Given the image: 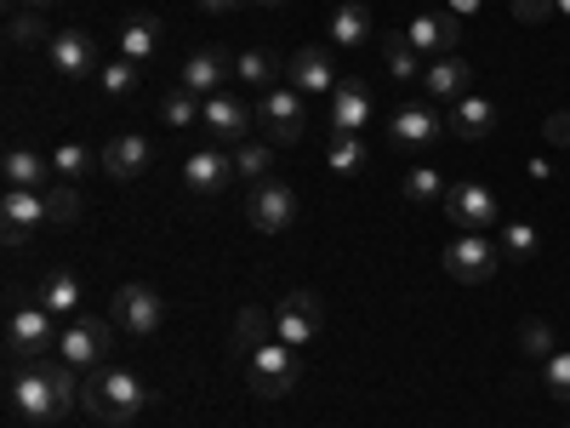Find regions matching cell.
Instances as JSON below:
<instances>
[{"label": "cell", "mask_w": 570, "mask_h": 428, "mask_svg": "<svg viewBox=\"0 0 570 428\" xmlns=\"http://www.w3.org/2000/svg\"><path fill=\"white\" fill-rule=\"evenodd\" d=\"M445 126H451L462 143H480V137L497 126V104H491V98H462V104L451 109V120H445Z\"/></svg>", "instance_id": "4316f807"}, {"label": "cell", "mask_w": 570, "mask_h": 428, "mask_svg": "<svg viewBox=\"0 0 570 428\" xmlns=\"http://www.w3.org/2000/svg\"><path fill=\"white\" fill-rule=\"evenodd\" d=\"M257 7H292V0H257Z\"/></svg>", "instance_id": "7dc6e473"}, {"label": "cell", "mask_w": 570, "mask_h": 428, "mask_svg": "<svg viewBox=\"0 0 570 428\" xmlns=\"http://www.w3.org/2000/svg\"><path fill=\"white\" fill-rule=\"evenodd\" d=\"M297 377H303V360H297L292 343H279V338H268L263 349L246 354V389L257 400H285L297 389Z\"/></svg>", "instance_id": "3957f363"}, {"label": "cell", "mask_w": 570, "mask_h": 428, "mask_svg": "<svg viewBox=\"0 0 570 428\" xmlns=\"http://www.w3.org/2000/svg\"><path fill=\"white\" fill-rule=\"evenodd\" d=\"M274 338V309H240V320H234V354H252Z\"/></svg>", "instance_id": "83f0119b"}, {"label": "cell", "mask_w": 570, "mask_h": 428, "mask_svg": "<svg viewBox=\"0 0 570 428\" xmlns=\"http://www.w3.org/2000/svg\"><path fill=\"white\" fill-rule=\"evenodd\" d=\"M519 343H525V354H553V331L542 325V320H525V325H519Z\"/></svg>", "instance_id": "60d3db41"}, {"label": "cell", "mask_w": 570, "mask_h": 428, "mask_svg": "<svg viewBox=\"0 0 570 428\" xmlns=\"http://www.w3.org/2000/svg\"><path fill=\"white\" fill-rule=\"evenodd\" d=\"M142 406H149V383L137 371H120V366H98L80 389V411L104 428H126Z\"/></svg>", "instance_id": "7a4b0ae2"}, {"label": "cell", "mask_w": 570, "mask_h": 428, "mask_svg": "<svg viewBox=\"0 0 570 428\" xmlns=\"http://www.w3.org/2000/svg\"><path fill=\"white\" fill-rule=\"evenodd\" d=\"M445 217H451L462 234H485V228L497 223V195H491L485 183L462 177V183H451V195H445Z\"/></svg>", "instance_id": "7c38bea8"}, {"label": "cell", "mask_w": 570, "mask_h": 428, "mask_svg": "<svg viewBox=\"0 0 570 428\" xmlns=\"http://www.w3.org/2000/svg\"><path fill=\"white\" fill-rule=\"evenodd\" d=\"M234 177H240V172H234V155H223V149H195L183 160V188H188V195H200V201L223 195Z\"/></svg>", "instance_id": "2e32d148"}, {"label": "cell", "mask_w": 570, "mask_h": 428, "mask_svg": "<svg viewBox=\"0 0 570 428\" xmlns=\"http://www.w3.org/2000/svg\"><path fill=\"white\" fill-rule=\"evenodd\" d=\"M7 7H12V12H46L52 0H7Z\"/></svg>", "instance_id": "f6af8a7d"}, {"label": "cell", "mask_w": 570, "mask_h": 428, "mask_svg": "<svg viewBox=\"0 0 570 428\" xmlns=\"http://www.w3.org/2000/svg\"><path fill=\"white\" fill-rule=\"evenodd\" d=\"M200 126L217 137V143H252V126H257V109L252 104H240L234 91H217V98H206V109H200Z\"/></svg>", "instance_id": "4fadbf2b"}, {"label": "cell", "mask_w": 570, "mask_h": 428, "mask_svg": "<svg viewBox=\"0 0 570 428\" xmlns=\"http://www.w3.org/2000/svg\"><path fill=\"white\" fill-rule=\"evenodd\" d=\"M115 343V320H98V314H75L63 320V338H58V360L75 366V371H98L104 354Z\"/></svg>", "instance_id": "8992f818"}, {"label": "cell", "mask_w": 570, "mask_h": 428, "mask_svg": "<svg viewBox=\"0 0 570 428\" xmlns=\"http://www.w3.org/2000/svg\"><path fill=\"white\" fill-rule=\"evenodd\" d=\"M400 195H405V206H440L445 195H451V188H445V172L440 166H411L405 177H400Z\"/></svg>", "instance_id": "d4e9b609"}, {"label": "cell", "mask_w": 570, "mask_h": 428, "mask_svg": "<svg viewBox=\"0 0 570 428\" xmlns=\"http://www.w3.org/2000/svg\"><path fill=\"white\" fill-rule=\"evenodd\" d=\"M166 46V23L155 18V12H131L126 23H120V58H131V64H149L155 52Z\"/></svg>", "instance_id": "7402d4cb"}, {"label": "cell", "mask_w": 570, "mask_h": 428, "mask_svg": "<svg viewBox=\"0 0 570 428\" xmlns=\"http://www.w3.org/2000/svg\"><path fill=\"white\" fill-rule=\"evenodd\" d=\"M542 389L570 406V354H548V360H542Z\"/></svg>", "instance_id": "74e56055"}, {"label": "cell", "mask_w": 570, "mask_h": 428, "mask_svg": "<svg viewBox=\"0 0 570 428\" xmlns=\"http://www.w3.org/2000/svg\"><path fill=\"white\" fill-rule=\"evenodd\" d=\"M0 177H7V188H40L46 177H52V160H40L35 149H12L0 155Z\"/></svg>", "instance_id": "cb8c5ba5"}, {"label": "cell", "mask_w": 570, "mask_h": 428, "mask_svg": "<svg viewBox=\"0 0 570 428\" xmlns=\"http://www.w3.org/2000/svg\"><path fill=\"white\" fill-rule=\"evenodd\" d=\"M109 320L115 331H126V338H155V331L166 325V298L155 292V285H142V280H126L120 292L109 298Z\"/></svg>", "instance_id": "277c9868"}, {"label": "cell", "mask_w": 570, "mask_h": 428, "mask_svg": "<svg viewBox=\"0 0 570 428\" xmlns=\"http://www.w3.org/2000/svg\"><path fill=\"white\" fill-rule=\"evenodd\" d=\"M228 69H234V58L223 52V46H195V52L183 58V75H177V86H188L195 98H217V91H223V80H228Z\"/></svg>", "instance_id": "e0dca14e"}, {"label": "cell", "mask_w": 570, "mask_h": 428, "mask_svg": "<svg viewBox=\"0 0 570 428\" xmlns=\"http://www.w3.org/2000/svg\"><path fill=\"white\" fill-rule=\"evenodd\" d=\"M46 64H52L63 80L98 75V35H86V29H58L52 46H46Z\"/></svg>", "instance_id": "5bb4252c"}, {"label": "cell", "mask_w": 570, "mask_h": 428, "mask_svg": "<svg viewBox=\"0 0 570 428\" xmlns=\"http://www.w3.org/2000/svg\"><path fill=\"white\" fill-rule=\"evenodd\" d=\"M440 132H445V120L434 109H422V104L394 109V120H389V137L400 143V149H428V143H440Z\"/></svg>", "instance_id": "603a6c76"}, {"label": "cell", "mask_w": 570, "mask_h": 428, "mask_svg": "<svg viewBox=\"0 0 570 428\" xmlns=\"http://www.w3.org/2000/svg\"><path fill=\"white\" fill-rule=\"evenodd\" d=\"M195 7H200V12H212V18H228L234 7H246V0H195Z\"/></svg>", "instance_id": "ee69618b"}, {"label": "cell", "mask_w": 570, "mask_h": 428, "mask_svg": "<svg viewBox=\"0 0 570 428\" xmlns=\"http://www.w3.org/2000/svg\"><path fill=\"white\" fill-rule=\"evenodd\" d=\"M40 303L52 309L58 320H75L80 314V274L75 269H52V274H46V285H40Z\"/></svg>", "instance_id": "484cf974"}, {"label": "cell", "mask_w": 570, "mask_h": 428, "mask_svg": "<svg viewBox=\"0 0 570 428\" xmlns=\"http://www.w3.org/2000/svg\"><path fill=\"white\" fill-rule=\"evenodd\" d=\"M46 212H52V223H58V228L80 223V188H75V183L52 188V195H46Z\"/></svg>", "instance_id": "8d00e7d4"}, {"label": "cell", "mask_w": 570, "mask_h": 428, "mask_svg": "<svg viewBox=\"0 0 570 428\" xmlns=\"http://www.w3.org/2000/svg\"><path fill=\"white\" fill-rule=\"evenodd\" d=\"M246 217H252V228H257V234H285V228L297 223V188H292V183H279V177L252 183Z\"/></svg>", "instance_id": "ba28073f"}, {"label": "cell", "mask_w": 570, "mask_h": 428, "mask_svg": "<svg viewBox=\"0 0 570 428\" xmlns=\"http://www.w3.org/2000/svg\"><path fill=\"white\" fill-rule=\"evenodd\" d=\"M325 160H331V172H343V177H354V172H365V143L360 137H331V149H325Z\"/></svg>", "instance_id": "d590c367"}, {"label": "cell", "mask_w": 570, "mask_h": 428, "mask_svg": "<svg viewBox=\"0 0 570 428\" xmlns=\"http://www.w3.org/2000/svg\"><path fill=\"white\" fill-rule=\"evenodd\" d=\"M234 172H240L246 183H263V177L274 172V143H268V137L240 143V149H234Z\"/></svg>", "instance_id": "1f68e13d"}, {"label": "cell", "mask_w": 570, "mask_h": 428, "mask_svg": "<svg viewBox=\"0 0 570 428\" xmlns=\"http://www.w3.org/2000/svg\"><path fill=\"white\" fill-rule=\"evenodd\" d=\"M320 325H325V309L314 292H285L279 309H274V338L279 343H292V349H308L320 338Z\"/></svg>", "instance_id": "9c48e42d"}, {"label": "cell", "mask_w": 570, "mask_h": 428, "mask_svg": "<svg viewBox=\"0 0 570 428\" xmlns=\"http://www.w3.org/2000/svg\"><path fill=\"white\" fill-rule=\"evenodd\" d=\"M331 40L337 46H365L371 40V12L354 7V0H343V7L331 12Z\"/></svg>", "instance_id": "f546056e"}, {"label": "cell", "mask_w": 570, "mask_h": 428, "mask_svg": "<svg viewBox=\"0 0 570 428\" xmlns=\"http://www.w3.org/2000/svg\"><path fill=\"white\" fill-rule=\"evenodd\" d=\"M542 137H548V143H559V149H570V109H559V115H548V126H542Z\"/></svg>", "instance_id": "7bdbcfd3"}, {"label": "cell", "mask_w": 570, "mask_h": 428, "mask_svg": "<svg viewBox=\"0 0 570 428\" xmlns=\"http://www.w3.org/2000/svg\"><path fill=\"white\" fill-rule=\"evenodd\" d=\"M40 223H52L40 188H7V195H0V241L7 246H23L29 228H40Z\"/></svg>", "instance_id": "8fae6325"}, {"label": "cell", "mask_w": 570, "mask_h": 428, "mask_svg": "<svg viewBox=\"0 0 570 428\" xmlns=\"http://www.w3.org/2000/svg\"><path fill=\"white\" fill-rule=\"evenodd\" d=\"M52 172H58L63 183H80V177L91 172V155L80 149V143H63V149L52 155Z\"/></svg>", "instance_id": "f35d334b"}, {"label": "cell", "mask_w": 570, "mask_h": 428, "mask_svg": "<svg viewBox=\"0 0 570 428\" xmlns=\"http://www.w3.org/2000/svg\"><path fill=\"white\" fill-rule=\"evenodd\" d=\"M149 166H155V143L142 137V132H120V137H109V149H104V172H109V177L131 183V177H142Z\"/></svg>", "instance_id": "d6986e66"}, {"label": "cell", "mask_w": 570, "mask_h": 428, "mask_svg": "<svg viewBox=\"0 0 570 428\" xmlns=\"http://www.w3.org/2000/svg\"><path fill=\"white\" fill-rule=\"evenodd\" d=\"M58 338H63V325H58V314L46 309V303H35V309H12V320H7V360L52 354Z\"/></svg>", "instance_id": "52a82bcc"}, {"label": "cell", "mask_w": 570, "mask_h": 428, "mask_svg": "<svg viewBox=\"0 0 570 428\" xmlns=\"http://www.w3.org/2000/svg\"><path fill=\"white\" fill-rule=\"evenodd\" d=\"M257 126H263V137L274 143V149L297 143V137L308 132V104H303V91H297V86H268L263 98H257Z\"/></svg>", "instance_id": "5b68a950"}, {"label": "cell", "mask_w": 570, "mask_h": 428, "mask_svg": "<svg viewBox=\"0 0 570 428\" xmlns=\"http://www.w3.org/2000/svg\"><path fill=\"white\" fill-rule=\"evenodd\" d=\"M468 80H473V69H468L456 52H451V58H434V64L422 69V91H428L434 104H462V98H468Z\"/></svg>", "instance_id": "44dd1931"}, {"label": "cell", "mask_w": 570, "mask_h": 428, "mask_svg": "<svg viewBox=\"0 0 570 428\" xmlns=\"http://www.w3.org/2000/svg\"><path fill=\"white\" fill-rule=\"evenodd\" d=\"M405 40L416 46V52H428V58H451V46L462 40V18L456 12H422V18H411Z\"/></svg>", "instance_id": "ac0fdd59"}, {"label": "cell", "mask_w": 570, "mask_h": 428, "mask_svg": "<svg viewBox=\"0 0 570 428\" xmlns=\"http://www.w3.org/2000/svg\"><path fill=\"white\" fill-rule=\"evenodd\" d=\"M473 7H480V0H451V7H445V12H456V18H468Z\"/></svg>", "instance_id": "bcb514c9"}, {"label": "cell", "mask_w": 570, "mask_h": 428, "mask_svg": "<svg viewBox=\"0 0 570 428\" xmlns=\"http://www.w3.org/2000/svg\"><path fill=\"white\" fill-rule=\"evenodd\" d=\"M559 12H564V18H570V0H559Z\"/></svg>", "instance_id": "c3c4849f"}, {"label": "cell", "mask_w": 570, "mask_h": 428, "mask_svg": "<svg viewBox=\"0 0 570 428\" xmlns=\"http://www.w3.org/2000/svg\"><path fill=\"white\" fill-rule=\"evenodd\" d=\"M559 12V0H513V18L519 23H542V18H553Z\"/></svg>", "instance_id": "b9f144b4"}, {"label": "cell", "mask_w": 570, "mask_h": 428, "mask_svg": "<svg viewBox=\"0 0 570 428\" xmlns=\"http://www.w3.org/2000/svg\"><path fill=\"white\" fill-rule=\"evenodd\" d=\"M234 80H246V86L268 91V86L279 80V64L263 52V46H246V52H234Z\"/></svg>", "instance_id": "f1b7e54d"}, {"label": "cell", "mask_w": 570, "mask_h": 428, "mask_svg": "<svg viewBox=\"0 0 570 428\" xmlns=\"http://www.w3.org/2000/svg\"><path fill=\"white\" fill-rule=\"evenodd\" d=\"M497 269H502V257L491 246V234H456L445 246V274L462 280V285H485Z\"/></svg>", "instance_id": "30bf717a"}, {"label": "cell", "mask_w": 570, "mask_h": 428, "mask_svg": "<svg viewBox=\"0 0 570 428\" xmlns=\"http://www.w3.org/2000/svg\"><path fill=\"white\" fill-rule=\"evenodd\" d=\"M52 35H58V29H46L40 12H12V18H7V46H12V52H29V46H52Z\"/></svg>", "instance_id": "4dcf8cb0"}, {"label": "cell", "mask_w": 570, "mask_h": 428, "mask_svg": "<svg viewBox=\"0 0 570 428\" xmlns=\"http://www.w3.org/2000/svg\"><path fill=\"white\" fill-rule=\"evenodd\" d=\"M137 69H142V64H131V58H115V64H104V69H98L104 98H131V91H137Z\"/></svg>", "instance_id": "e575fe53"}, {"label": "cell", "mask_w": 570, "mask_h": 428, "mask_svg": "<svg viewBox=\"0 0 570 428\" xmlns=\"http://www.w3.org/2000/svg\"><path fill=\"white\" fill-rule=\"evenodd\" d=\"M7 389H12V411L23 422H58L80 406V383H75V366L63 360H46V354H23L7 360Z\"/></svg>", "instance_id": "6da1fadb"}, {"label": "cell", "mask_w": 570, "mask_h": 428, "mask_svg": "<svg viewBox=\"0 0 570 428\" xmlns=\"http://www.w3.org/2000/svg\"><path fill=\"white\" fill-rule=\"evenodd\" d=\"M383 52H389V69H394L400 80H422L428 64H422V52H416L405 35H389V40H383Z\"/></svg>", "instance_id": "836d02e7"}, {"label": "cell", "mask_w": 570, "mask_h": 428, "mask_svg": "<svg viewBox=\"0 0 570 428\" xmlns=\"http://www.w3.org/2000/svg\"><path fill=\"white\" fill-rule=\"evenodd\" d=\"M371 120V86L354 75V80H337L331 91V109H325V132L331 137H360V126Z\"/></svg>", "instance_id": "9a60e30c"}, {"label": "cell", "mask_w": 570, "mask_h": 428, "mask_svg": "<svg viewBox=\"0 0 570 428\" xmlns=\"http://www.w3.org/2000/svg\"><path fill=\"white\" fill-rule=\"evenodd\" d=\"M337 64H331V46H320V40H308V46H297V58H292V86L297 91H337Z\"/></svg>", "instance_id": "ffe728a7"}, {"label": "cell", "mask_w": 570, "mask_h": 428, "mask_svg": "<svg viewBox=\"0 0 570 428\" xmlns=\"http://www.w3.org/2000/svg\"><path fill=\"white\" fill-rule=\"evenodd\" d=\"M502 246H508V257H531L537 252V228L531 223H508L502 228Z\"/></svg>", "instance_id": "ab89813d"}, {"label": "cell", "mask_w": 570, "mask_h": 428, "mask_svg": "<svg viewBox=\"0 0 570 428\" xmlns=\"http://www.w3.org/2000/svg\"><path fill=\"white\" fill-rule=\"evenodd\" d=\"M200 109H206V98H195L188 86H171L166 98H160V115H166V126H195V120H200Z\"/></svg>", "instance_id": "d6a6232c"}]
</instances>
